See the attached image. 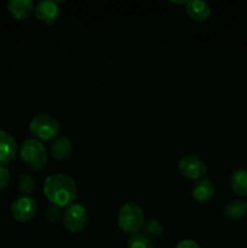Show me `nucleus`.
<instances>
[{"mask_svg":"<svg viewBox=\"0 0 247 248\" xmlns=\"http://www.w3.org/2000/svg\"><path fill=\"white\" fill-rule=\"evenodd\" d=\"M224 215L230 220H239L247 215V202L242 200H232L224 207Z\"/></svg>","mask_w":247,"mask_h":248,"instance_id":"obj_15","label":"nucleus"},{"mask_svg":"<svg viewBox=\"0 0 247 248\" xmlns=\"http://www.w3.org/2000/svg\"><path fill=\"white\" fill-rule=\"evenodd\" d=\"M29 131L35 140H50L60 132V123L50 114H38L31 119Z\"/></svg>","mask_w":247,"mask_h":248,"instance_id":"obj_4","label":"nucleus"},{"mask_svg":"<svg viewBox=\"0 0 247 248\" xmlns=\"http://www.w3.org/2000/svg\"><path fill=\"white\" fill-rule=\"evenodd\" d=\"M232 189L236 195L247 196V170L237 169L232 172V178H230Z\"/></svg>","mask_w":247,"mask_h":248,"instance_id":"obj_14","label":"nucleus"},{"mask_svg":"<svg viewBox=\"0 0 247 248\" xmlns=\"http://www.w3.org/2000/svg\"><path fill=\"white\" fill-rule=\"evenodd\" d=\"M176 248H201L199 246L198 242H195L194 240L186 239V240H182L178 245H177Z\"/></svg>","mask_w":247,"mask_h":248,"instance_id":"obj_21","label":"nucleus"},{"mask_svg":"<svg viewBox=\"0 0 247 248\" xmlns=\"http://www.w3.org/2000/svg\"><path fill=\"white\" fill-rule=\"evenodd\" d=\"M21 159L24 164L31 170L40 171L46 167L47 164V152L40 140L35 138H29L24 140L19 150Z\"/></svg>","mask_w":247,"mask_h":248,"instance_id":"obj_3","label":"nucleus"},{"mask_svg":"<svg viewBox=\"0 0 247 248\" xmlns=\"http://www.w3.org/2000/svg\"><path fill=\"white\" fill-rule=\"evenodd\" d=\"M46 219L48 220L50 223H56L63 217V212H62V208L58 207V206L55 205H51L48 206L47 211H46V215H45Z\"/></svg>","mask_w":247,"mask_h":248,"instance_id":"obj_19","label":"nucleus"},{"mask_svg":"<svg viewBox=\"0 0 247 248\" xmlns=\"http://www.w3.org/2000/svg\"><path fill=\"white\" fill-rule=\"evenodd\" d=\"M144 212L136 202H127L120 207L118 215V225L124 232L136 235L144 227Z\"/></svg>","mask_w":247,"mask_h":248,"instance_id":"obj_2","label":"nucleus"},{"mask_svg":"<svg viewBox=\"0 0 247 248\" xmlns=\"http://www.w3.org/2000/svg\"><path fill=\"white\" fill-rule=\"evenodd\" d=\"M73 153V144L70 140L65 136H60L53 140L51 144V154L53 159L58 161H65L70 157Z\"/></svg>","mask_w":247,"mask_h":248,"instance_id":"obj_10","label":"nucleus"},{"mask_svg":"<svg viewBox=\"0 0 247 248\" xmlns=\"http://www.w3.org/2000/svg\"><path fill=\"white\" fill-rule=\"evenodd\" d=\"M34 2L31 0H10L7 2V10L16 19L28 18L34 11Z\"/></svg>","mask_w":247,"mask_h":248,"instance_id":"obj_12","label":"nucleus"},{"mask_svg":"<svg viewBox=\"0 0 247 248\" xmlns=\"http://www.w3.org/2000/svg\"><path fill=\"white\" fill-rule=\"evenodd\" d=\"M186 12L194 21L205 22L211 16L212 10L207 2L201 1V0H193V1L186 2Z\"/></svg>","mask_w":247,"mask_h":248,"instance_id":"obj_13","label":"nucleus"},{"mask_svg":"<svg viewBox=\"0 0 247 248\" xmlns=\"http://www.w3.org/2000/svg\"><path fill=\"white\" fill-rule=\"evenodd\" d=\"M44 194L51 205L58 207H68L74 203L77 195V183L69 176L63 173H53L44 182Z\"/></svg>","mask_w":247,"mask_h":248,"instance_id":"obj_1","label":"nucleus"},{"mask_svg":"<svg viewBox=\"0 0 247 248\" xmlns=\"http://www.w3.org/2000/svg\"><path fill=\"white\" fill-rule=\"evenodd\" d=\"M34 14L38 21L46 24H52L60 17V7L57 2L51 1V0H43L35 5Z\"/></svg>","mask_w":247,"mask_h":248,"instance_id":"obj_8","label":"nucleus"},{"mask_svg":"<svg viewBox=\"0 0 247 248\" xmlns=\"http://www.w3.org/2000/svg\"><path fill=\"white\" fill-rule=\"evenodd\" d=\"M38 211L35 199L31 196L21 195L12 202L11 205V215L17 222L26 223L33 219Z\"/></svg>","mask_w":247,"mask_h":248,"instance_id":"obj_6","label":"nucleus"},{"mask_svg":"<svg viewBox=\"0 0 247 248\" xmlns=\"http://www.w3.org/2000/svg\"><path fill=\"white\" fill-rule=\"evenodd\" d=\"M17 144L10 133L0 130V165H7L15 159Z\"/></svg>","mask_w":247,"mask_h":248,"instance_id":"obj_9","label":"nucleus"},{"mask_svg":"<svg viewBox=\"0 0 247 248\" xmlns=\"http://www.w3.org/2000/svg\"><path fill=\"white\" fill-rule=\"evenodd\" d=\"M10 177L11 174L6 165H0V190L6 188L7 184L10 183Z\"/></svg>","mask_w":247,"mask_h":248,"instance_id":"obj_20","label":"nucleus"},{"mask_svg":"<svg viewBox=\"0 0 247 248\" xmlns=\"http://www.w3.org/2000/svg\"><path fill=\"white\" fill-rule=\"evenodd\" d=\"M63 227L72 234L81 232L89 224V213L80 203H72L63 212Z\"/></svg>","mask_w":247,"mask_h":248,"instance_id":"obj_5","label":"nucleus"},{"mask_svg":"<svg viewBox=\"0 0 247 248\" xmlns=\"http://www.w3.org/2000/svg\"><path fill=\"white\" fill-rule=\"evenodd\" d=\"M17 186H18L19 191H21L23 195L29 196V194H31L35 189V182H34L33 177L31 174L23 173L18 177V181H17Z\"/></svg>","mask_w":247,"mask_h":248,"instance_id":"obj_16","label":"nucleus"},{"mask_svg":"<svg viewBox=\"0 0 247 248\" xmlns=\"http://www.w3.org/2000/svg\"><path fill=\"white\" fill-rule=\"evenodd\" d=\"M215 196V186L207 178L199 179L193 188V198L199 203H207Z\"/></svg>","mask_w":247,"mask_h":248,"instance_id":"obj_11","label":"nucleus"},{"mask_svg":"<svg viewBox=\"0 0 247 248\" xmlns=\"http://www.w3.org/2000/svg\"><path fill=\"white\" fill-rule=\"evenodd\" d=\"M178 170L183 177L188 179H201L207 172L205 161L195 155H185L178 162Z\"/></svg>","mask_w":247,"mask_h":248,"instance_id":"obj_7","label":"nucleus"},{"mask_svg":"<svg viewBox=\"0 0 247 248\" xmlns=\"http://www.w3.org/2000/svg\"><path fill=\"white\" fill-rule=\"evenodd\" d=\"M144 235L147 237H149L150 240L154 239V237H159L160 235H162L164 232V228H162L161 223L157 219H149L144 223Z\"/></svg>","mask_w":247,"mask_h":248,"instance_id":"obj_17","label":"nucleus"},{"mask_svg":"<svg viewBox=\"0 0 247 248\" xmlns=\"http://www.w3.org/2000/svg\"><path fill=\"white\" fill-rule=\"evenodd\" d=\"M128 248H155L152 240L145 236L144 234L132 235L128 240Z\"/></svg>","mask_w":247,"mask_h":248,"instance_id":"obj_18","label":"nucleus"}]
</instances>
